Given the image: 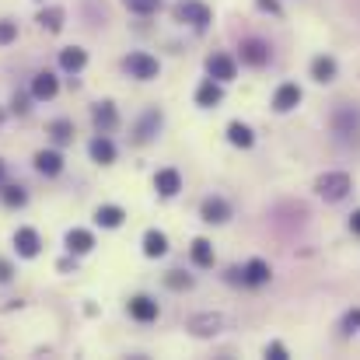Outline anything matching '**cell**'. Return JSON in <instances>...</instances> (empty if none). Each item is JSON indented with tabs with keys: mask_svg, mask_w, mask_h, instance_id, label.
<instances>
[{
	"mask_svg": "<svg viewBox=\"0 0 360 360\" xmlns=\"http://www.w3.org/2000/svg\"><path fill=\"white\" fill-rule=\"evenodd\" d=\"M57 91H60V81H57L50 70L36 74V81H32V95H36L39 102H50V98H57Z\"/></svg>",
	"mask_w": 360,
	"mask_h": 360,
	"instance_id": "30bf717a",
	"label": "cell"
},
{
	"mask_svg": "<svg viewBox=\"0 0 360 360\" xmlns=\"http://www.w3.org/2000/svg\"><path fill=\"white\" fill-rule=\"evenodd\" d=\"M50 137H53L57 144H70V140H74V126H70V119H57V123H50Z\"/></svg>",
	"mask_w": 360,
	"mask_h": 360,
	"instance_id": "f1b7e54d",
	"label": "cell"
},
{
	"mask_svg": "<svg viewBox=\"0 0 360 360\" xmlns=\"http://www.w3.org/2000/svg\"><path fill=\"white\" fill-rule=\"evenodd\" d=\"M165 252H168V238H165L161 231H147V234H144V255L158 259V255H165Z\"/></svg>",
	"mask_w": 360,
	"mask_h": 360,
	"instance_id": "603a6c76",
	"label": "cell"
},
{
	"mask_svg": "<svg viewBox=\"0 0 360 360\" xmlns=\"http://www.w3.org/2000/svg\"><path fill=\"white\" fill-rule=\"evenodd\" d=\"M0 182H4V161H0Z\"/></svg>",
	"mask_w": 360,
	"mask_h": 360,
	"instance_id": "f35d334b",
	"label": "cell"
},
{
	"mask_svg": "<svg viewBox=\"0 0 360 360\" xmlns=\"http://www.w3.org/2000/svg\"><path fill=\"white\" fill-rule=\"evenodd\" d=\"M123 67H126V74L130 77H137V81H154L158 77V60L154 57H147V53H130L126 60H123Z\"/></svg>",
	"mask_w": 360,
	"mask_h": 360,
	"instance_id": "277c9868",
	"label": "cell"
},
{
	"mask_svg": "<svg viewBox=\"0 0 360 360\" xmlns=\"http://www.w3.org/2000/svg\"><path fill=\"white\" fill-rule=\"evenodd\" d=\"M297 102H301V88L297 84H280L276 95H273V109L276 112H290Z\"/></svg>",
	"mask_w": 360,
	"mask_h": 360,
	"instance_id": "7c38bea8",
	"label": "cell"
},
{
	"mask_svg": "<svg viewBox=\"0 0 360 360\" xmlns=\"http://www.w3.org/2000/svg\"><path fill=\"white\" fill-rule=\"evenodd\" d=\"M165 283H168L172 290H189V287H193V276H186L182 269H172V273L165 276Z\"/></svg>",
	"mask_w": 360,
	"mask_h": 360,
	"instance_id": "4dcf8cb0",
	"label": "cell"
},
{
	"mask_svg": "<svg viewBox=\"0 0 360 360\" xmlns=\"http://www.w3.org/2000/svg\"><path fill=\"white\" fill-rule=\"evenodd\" d=\"M154 189H158L161 196H175V193L182 189V175H179L175 168H161V172L154 175Z\"/></svg>",
	"mask_w": 360,
	"mask_h": 360,
	"instance_id": "4fadbf2b",
	"label": "cell"
},
{
	"mask_svg": "<svg viewBox=\"0 0 360 360\" xmlns=\"http://www.w3.org/2000/svg\"><path fill=\"white\" fill-rule=\"evenodd\" d=\"M200 213H203L207 224H224V220L231 217V207H227V200H220V196H207L203 207H200Z\"/></svg>",
	"mask_w": 360,
	"mask_h": 360,
	"instance_id": "52a82bcc",
	"label": "cell"
},
{
	"mask_svg": "<svg viewBox=\"0 0 360 360\" xmlns=\"http://www.w3.org/2000/svg\"><path fill=\"white\" fill-rule=\"evenodd\" d=\"M175 18L203 32V29L210 25V8L200 4V0H179V4H175Z\"/></svg>",
	"mask_w": 360,
	"mask_h": 360,
	"instance_id": "7a4b0ae2",
	"label": "cell"
},
{
	"mask_svg": "<svg viewBox=\"0 0 360 360\" xmlns=\"http://www.w3.org/2000/svg\"><path fill=\"white\" fill-rule=\"evenodd\" d=\"M193 262L203 266V269L213 266V245H210L207 238H196V241H193Z\"/></svg>",
	"mask_w": 360,
	"mask_h": 360,
	"instance_id": "d4e9b609",
	"label": "cell"
},
{
	"mask_svg": "<svg viewBox=\"0 0 360 360\" xmlns=\"http://www.w3.org/2000/svg\"><path fill=\"white\" fill-rule=\"evenodd\" d=\"M39 25L46 29V32H63V8H43L39 11Z\"/></svg>",
	"mask_w": 360,
	"mask_h": 360,
	"instance_id": "7402d4cb",
	"label": "cell"
},
{
	"mask_svg": "<svg viewBox=\"0 0 360 360\" xmlns=\"http://www.w3.org/2000/svg\"><path fill=\"white\" fill-rule=\"evenodd\" d=\"M84 63H88V53H84L81 46H67V50L60 53V67H63L67 74H77V70H84Z\"/></svg>",
	"mask_w": 360,
	"mask_h": 360,
	"instance_id": "e0dca14e",
	"label": "cell"
},
{
	"mask_svg": "<svg viewBox=\"0 0 360 360\" xmlns=\"http://www.w3.org/2000/svg\"><path fill=\"white\" fill-rule=\"evenodd\" d=\"M315 189H318V196H322V200L339 203V200L350 193V175H346V172H325V175L315 182Z\"/></svg>",
	"mask_w": 360,
	"mask_h": 360,
	"instance_id": "6da1fadb",
	"label": "cell"
},
{
	"mask_svg": "<svg viewBox=\"0 0 360 360\" xmlns=\"http://www.w3.org/2000/svg\"><path fill=\"white\" fill-rule=\"evenodd\" d=\"M123 217H126V213H123L119 207H112V203L95 210V220H98L102 227H119V224H123Z\"/></svg>",
	"mask_w": 360,
	"mask_h": 360,
	"instance_id": "cb8c5ba5",
	"label": "cell"
},
{
	"mask_svg": "<svg viewBox=\"0 0 360 360\" xmlns=\"http://www.w3.org/2000/svg\"><path fill=\"white\" fill-rule=\"evenodd\" d=\"M350 227H353V234H360V210H353V217H350Z\"/></svg>",
	"mask_w": 360,
	"mask_h": 360,
	"instance_id": "8d00e7d4",
	"label": "cell"
},
{
	"mask_svg": "<svg viewBox=\"0 0 360 360\" xmlns=\"http://www.w3.org/2000/svg\"><path fill=\"white\" fill-rule=\"evenodd\" d=\"M227 140H231L234 147H252L255 137H252V130H248L245 123H231V126H227Z\"/></svg>",
	"mask_w": 360,
	"mask_h": 360,
	"instance_id": "4316f807",
	"label": "cell"
},
{
	"mask_svg": "<svg viewBox=\"0 0 360 360\" xmlns=\"http://www.w3.org/2000/svg\"><path fill=\"white\" fill-rule=\"evenodd\" d=\"M36 168H39L43 175H60L63 158H60L57 151H39V154H36Z\"/></svg>",
	"mask_w": 360,
	"mask_h": 360,
	"instance_id": "44dd1931",
	"label": "cell"
},
{
	"mask_svg": "<svg viewBox=\"0 0 360 360\" xmlns=\"http://www.w3.org/2000/svg\"><path fill=\"white\" fill-rule=\"evenodd\" d=\"M11 109H15L18 116H25V112H29V95H15V102H11Z\"/></svg>",
	"mask_w": 360,
	"mask_h": 360,
	"instance_id": "e575fe53",
	"label": "cell"
},
{
	"mask_svg": "<svg viewBox=\"0 0 360 360\" xmlns=\"http://www.w3.org/2000/svg\"><path fill=\"white\" fill-rule=\"evenodd\" d=\"M259 8L269 11L273 18H283V8H280V0H259Z\"/></svg>",
	"mask_w": 360,
	"mask_h": 360,
	"instance_id": "d6a6232c",
	"label": "cell"
},
{
	"mask_svg": "<svg viewBox=\"0 0 360 360\" xmlns=\"http://www.w3.org/2000/svg\"><path fill=\"white\" fill-rule=\"evenodd\" d=\"M88 151H91V158H95L98 165H112V161H116V147H112L109 137H95Z\"/></svg>",
	"mask_w": 360,
	"mask_h": 360,
	"instance_id": "ffe728a7",
	"label": "cell"
},
{
	"mask_svg": "<svg viewBox=\"0 0 360 360\" xmlns=\"http://www.w3.org/2000/svg\"><path fill=\"white\" fill-rule=\"evenodd\" d=\"M189 329H193L196 336H210V332H220V315H200V318H193V322H189Z\"/></svg>",
	"mask_w": 360,
	"mask_h": 360,
	"instance_id": "484cf974",
	"label": "cell"
},
{
	"mask_svg": "<svg viewBox=\"0 0 360 360\" xmlns=\"http://www.w3.org/2000/svg\"><path fill=\"white\" fill-rule=\"evenodd\" d=\"M332 126H336V133H339L343 140H353V144H360V109H353V105H343V109L332 116Z\"/></svg>",
	"mask_w": 360,
	"mask_h": 360,
	"instance_id": "3957f363",
	"label": "cell"
},
{
	"mask_svg": "<svg viewBox=\"0 0 360 360\" xmlns=\"http://www.w3.org/2000/svg\"><path fill=\"white\" fill-rule=\"evenodd\" d=\"M123 8L133 15H158L161 11V0H123Z\"/></svg>",
	"mask_w": 360,
	"mask_h": 360,
	"instance_id": "83f0119b",
	"label": "cell"
},
{
	"mask_svg": "<svg viewBox=\"0 0 360 360\" xmlns=\"http://www.w3.org/2000/svg\"><path fill=\"white\" fill-rule=\"evenodd\" d=\"M11 276H15V269H11V262H8V259H0V283H8Z\"/></svg>",
	"mask_w": 360,
	"mask_h": 360,
	"instance_id": "d590c367",
	"label": "cell"
},
{
	"mask_svg": "<svg viewBox=\"0 0 360 360\" xmlns=\"http://www.w3.org/2000/svg\"><path fill=\"white\" fill-rule=\"evenodd\" d=\"M15 248H18L22 259H36L39 248H43L39 231H36V227H18V231H15Z\"/></svg>",
	"mask_w": 360,
	"mask_h": 360,
	"instance_id": "8992f818",
	"label": "cell"
},
{
	"mask_svg": "<svg viewBox=\"0 0 360 360\" xmlns=\"http://www.w3.org/2000/svg\"><path fill=\"white\" fill-rule=\"evenodd\" d=\"M241 283H248V287H262V283H269V266H266L262 259H252V262L241 269Z\"/></svg>",
	"mask_w": 360,
	"mask_h": 360,
	"instance_id": "2e32d148",
	"label": "cell"
},
{
	"mask_svg": "<svg viewBox=\"0 0 360 360\" xmlns=\"http://www.w3.org/2000/svg\"><path fill=\"white\" fill-rule=\"evenodd\" d=\"M346 325H360V311H350V315H346Z\"/></svg>",
	"mask_w": 360,
	"mask_h": 360,
	"instance_id": "74e56055",
	"label": "cell"
},
{
	"mask_svg": "<svg viewBox=\"0 0 360 360\" xmlns=\"http://www.w3.org/2000/svg\"><path fill=\"white\" fill-rule=\"evenodd\" d=\"M238 50H241V63H248V67H266L269 63V46L262 39H245Z\"/></svg>",
	"mask_w": 360,
	"mask_h": 360,
	"instance_id": "5b68a950",
	"label": "cell"
},
{
	"mask_svg": "<svg viewBox=\"0 0 360 360\" xmlns=\"http://www.w3.org/2000/svg\"><path fill=\"white\" fill-rule=\"evenodd\" d=\"M18 39V25L15 22H0V46H8Z\"/></svg>",
	"mask_w": 360,
	"mask_h": 360,
	"instance_id": "1f68e13d",
	"label": "cell"
},
{
	"mask_svg": "<svg viewBox=\"0 0 360 360\" xmlns=\"http://www.w3.org/2000/svg\"><path fill=\"white\" fill-rule=\"evenodd\" d=\"M161 130V112L158 109H147L144 116H140V123H137V144H147V140H154V133Z\"/></svg>",
	"mask_w": 360,
	"mask_h": 360,
	"instance_id": "ba28073f",
	"label": "cell"
},
{
	"mask_svg": "<svg viewBox=\"0 0 360 360\" xmlns=\"http://www.w3.org/2000/svg\"><path fill=\"white\" fill-rule=\"evenodd\" d=\"M207 74H210L213 81H220V84H224V81H231V77H234V60H231V57H224V53H217V57H210V60H207Z\"/></svg>",
	"mask_w": 360,
	"mask_h": 360,
	"instance_id": "9c48e42d",
	"label": "cell"
},
{
	"mask_svg": "<svg viewBox=\"0 0 360 360\" xmlns=\"http://www.w3.org/2000/svg\"><path fill=\"white\" fill-rule=\"evenodd\" d=\"M130 315L137 318V322H154L158 318V301H151V297H133L130 301Z\"/></svg>",
	"mask_w": 360,
	"mask_h": 360,
	"instance_id": "ac0fdd59",
	"label": "cell"
},
{
	"mask_svg": "<svg viewBox=\"0 0 360 360\" xmlns=\"http://www.w3.org/2000/svg\"><path fill=\"white\" fill-rule=\"evenodd\" d=\"M311 77H315L318 84H329V81L336 77V60H332V57H315V60H311Z\"/></svg>",
	"mask_w": 360,
	"mask_h": 360,
	"instance_id": "d6986e66",
	"label": "cell"
},
{
	"mask_svg": "<svg viewBox=\"0 0 360 360\" xmlns=\"http://www.w3.org/2000/svg\"><path fill=\"white\" fill-rule=\"evenodd\" d=\"M95 248V238H91V231H84V227H74V231H67V252H74V255H84V252H91Z\"/></svg>",
	"mask_w": 360,
	"mask_h": 360,
	"instance_id": "9a60e30c",
	"label": "cell"
},
{
	"mask_svg": "<svg viewBox=\"0 0 360 360\" xmlns=\"http://www.w3.org/2000/svg\"><path fill=\"white\" fill-rule=\"evenodd\" d=\"M91 119H95V126H98L102 133H109V130H116L119 112H116V105H112V102H98V105L91 109Z\"/></svg>",
	"mask_w": 360,
	"mask_h": 360,
	"instance_id": "8fae6325",
	"label": "cell"
},
{
	"mask_svg": "<svg viewBox=\"0 0 360 360\" xmlns=\"http://www.w3.org/2000/svg\"><path fill=\"white\" fill-rule=\"evenodd\" d=\"M0 200H4V207H25L29 193L22 186H4V189H0Z\"/></svg>",
	"mask_w": 360,
	"mask_h": 360,
	"instance_id": "f546056e",
	"label": "cell"
},
{
	"mask_svg": "<svg viewBox=\"0 0 360 360\" xmlns=\"http://www.w3.org/2000/svg\"><path fill=\"white\" fill-rule=\"evenodd\" d=\"M266 357H273V360H287V350H283V343H269V346H266Z\"/></svg>",
	"mask_w": 360,
	"mask_h": 360,
	"instance_id": "836d02e7",
	"label": "cell"
},
{
	"mask_svg": "<svg viewBox=\"0 0 360 360\" xmlns=\"http://www.w3.org/2000/svg\"><path fill=\"white\" fill-rule=\"evenodd\" d=\"M220 98H224V91H220V81H213V77L196 88V105H203V109H213Z\"/></svg>",
	"mask_w": 360,
	"mask_h": 360,
	"instance_id": "5bb4252c",
	"label": "cell"
},
{
	"mask_svg": "<svg viewBox=\"0 0 360 360\" xmlns=\"http://www.w3.org/2000/svg\"><path fill=\"white\" fill-rule=\"evenodd\" d=\"M0 126H4V112H0Z\"/></svg>",
	"mask_w": 360,
	"mask_h": 360,
	"instance_id": "ab89813d",
	"label": "cell"
}]
</instances>
